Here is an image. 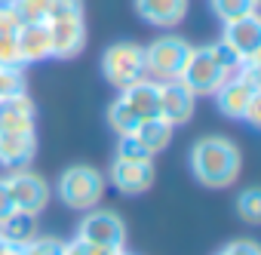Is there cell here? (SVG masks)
<instances>
[{
	"mask_svg": "<svg viewBox=\"0 0 261 255\" xmlns=\"http://www.w3.org/2000/svg\"><path fill=\"white\" fill-rule=\"evenodd\" d=\"M240 169L243 154L224 136H206L191 148V172L203 188H230Z\"/></svg>",
	"mask_w": 261,
	"mask_h": 255,
	"instance_id": "1",
	"label": "cell"
},
{
	"mask_svg": "<svg viewBox=\"0 0 261 255\" xmlns=\"http://www.w3.org/2000/svg\"><path fill=\"white\" fill-rule=\"evenodd\" d=\"M240 65H243V59L218 40V43H212V46H194L178 80H181L194 95H215V89H218L230 74H237Z\"/></svg>",
	"mask_w": 261,
	"mask_h": 255,
	"instance_id": "2",
	"label": "cell"
},
{
	"mask_svg": "<svg viewBox=\"0 0 261 255\" xmlns=\"http://www.w3.org/2000/svg\"><path fill=\"white\" fill-rule=\"evenodd\" d=\"M101 194H105V175L95 166L77 163V166H68L59 178V200L68 209H77V212L95 209Z\"/></svg>",
	"mask_w": 261,
	"mask_h": 255,
	"instance_id": "3",
	"label": "cell"
},
{
	"mask_svg": "<svg viewBox=\"0 0 261 255\" xmlns=\"http://www.w3.org/2000/svg\"><path fill=\"white\" fill-rule=\"evenodd\" d=\"M191 43L178 34L169 37H157L151 46H145V74L157 83L163 80H178L185 71V62L191 56Z\"/></svg>",
	"mask_w": 261,
	"mask_h": 255,
	"instance_id": "4",
	"label": "cell"
},
{
	"mask_svg": "<svg viewBox=\"0 0 261 255\" xmlns=\"http://www.w3.org/2000/svg\"><path fill=\"white\" fill-rule=\"evenodd\" d=\"M101 74L114 89H126V86L139 83L142 77H148L145 74V49L136 43H126V40L108 46L101 56Z\"/></svg>",
	"mask_w": 261,
	"mask_h": 255,
	"instance_id": "5",
	"label": "cell"
},
{
	"mask_svg": "<svg viewBox=\"0 0 261 255\" xmlns=\"http://www.w3.org/2000/svg\"><path fill=\"white\" fill-rule=\"evenodd\" d=\"M77 240L101 246V249H123L126 246V221L114 209H86Z\"/></svg>",
	"mask_w": 261,
	"mask_h": 255,
	"instance_id": "6",
	"label": "cell"
},
{
	"mask_svg": "<svg viewBox=\"0 0 261 255\" xmlns=\"http://www.w3.org/2000/svg\"><path fill=\"white\" fill-rule=\"evenodd\" d=\"M7 191H10V200H13V206L19 212H34L37 215L49 203V185H46V178L37 175V172H31L28 166L13 169L7 175Z\"/></svg>",
	"mask_w": 261,
	"mask_h": 255,
	"instance_id": "7",
	"label": "cell"
},
{
	"mask_svg": "<svg viewBox=\"0 0 261 255\" xmlns=\"http://www.w3.org/2000/svg\"><path fill=\"white\" fill-rule=\"evenodd\" d=\"M221 43H224L227 49H233L243 62H246V59H261V19H258L255 13H249V16H243V19L224 22Z\"/></svg>",
	"mask_w": 261,
	"mask_h": 255,
	"instance_id": "8",
	"label": "cell"
},
{
	"mask_svg": "<svg viewBox=\"0 0 261 255\" xmlns=\"http://www.w3.org/2000/svg\"><path fill=\"white\" fill-rule=\"evenodd\" d=\"M154 178H157V169H154L151 157L148 160L114 157V163H111V182H114V188L123 191V194H129V197H133V194H145L154 185Z\"/></svg>",
	"mask_w": 261,
	"mask_h": 255,
	"instance_id": "9",
	"label": "cell"
},
{
	"mask_svg": "<svg viewBox=\"0 0 261 255\" xmlns=\"http://www.w3.org/2000/svg\"><path fill=\"white\" fill-rule=\"evenodd\" d=\"M49 43L56 59H74L86 46V25L83 16H65V19H46Z\"/></svg>",
	"mask_w": 261,
	"mask_h": 255,
	"instance_id": "10",
	"label": "cell"
},
{
	"mask_svg": "<svg viewBox=\"0 0 261 255\" xmlns=\"http://www.w3.org/2000/svg\"><path fill=\"white\" fill-rule=\"evenodd\" d=\"M194 101H197V95L181 80H163L160 83L157 117H163L169 126H181V123H188L194 117Z\"/></svg>",
	"mask_w": 261,
	"mask_h": 255,
	"instance_id": "11",
	"label": "cell"
},
{
	"mask_svg": "<svg viewBox=\"0 0 261 255\" xmlns=\"http://www.w3.org/2000/svg\"><path fill=\"white\" fill-rule=\"evenodd\" d=\"M255 92H261V83H255V80H249V77H243V74H230V77L215 89V105H218V111H221L224 117L243 120V111H246V105L252 101Z\"/></svg>",
	"mask_w": 261,
	"mask_h": 255,
	"instance_id": "12",
	"label": "cell"
},
{
	"mask_svg": "<svg viewBox=\"0 0 261 255\" xmlns=\"http://www.w3.org/2000/svg\"><path fill=\"white\" fill-rule=\"evenodd\" d=\"M0 130L4 133H34V101L25 89L0 98Z\"/></svg>",
	"mask_w": 261,
	"mask_h": 255,
	"instance_id": "13",
	"label": "cell"
},
{
	"mask_svg": "<svg viewBox=\"0 0 261 255\" xmlns=\"http://www.w3.org/2000/svg\"><path fill=\"white\" fill-rule=\"evenodd\" d=\"M16 43H19V56L22 65L31 62H43L53 56V43H49V28L46 22H28L16 31Z\"/></svg>",
	"mask_w": 261,
	"mask_h": 255,
	"instance_id": "14",
	"label": "cell"
},
{
	"mask_svg": "<svg viewBox=\"0 0 261 255\" xmlns=\"http://www.w3.org/2000/svg\"><path fill=\"white\" fill-rule=\"evenodd\" d=\"M136 10L148 25L172 28L188 16V0H136Z\"/></svg>",
	"mask_w": 261,
	"mask_h": 255,
	"instance_id": "15",
	"label": "cell"
},
{
	"mask_svg": "<svg viewBox=\"0 0 261 255\" xmlns=\"http://www.w3.org/2000/svg\"><path fill=\"white\" fill-rule=\"evenodd\" d=\"M37 139L34 133H0V163L10 169H22L34 160Z\"/></svg>",
	"mask_w": 261,
	"mask_h": 255,
	"instance_id": "16",
	"label": "cell"
},
{
	"mask_svg": "<svg viewBox=\"0 0 261 255\" xmlns=\"http://www.w3.org/2000/svg\"><path fill=\"white\" fill-rule=\"evenodd\" d=\"M120 98H123L129 108H133L142 120L157 117V105H160V83H157V80H151V77H142L139 83L126 86Z\"/></svg>",
	"mask_w": 261,
	"mask_h": 255,
	"instance_id": "17",
	"label": "cell"
},
{
	"mask_svg": "<svg viewBox=\"0 0 261 255\" xmlns=\"http://www.w3.org/2000/svg\"><path fill=\"white\" fill-rule=\"evenodd\" d=\"M172 130H175V126H169L163 117H148V120H142V123L136 126V133H129V136H133V139L154 157V154H160V151L172 142Z\"/></svg>",
	"mask_w": 261,
	"mask_h": 255,
	"instance_id": "18",
	"label": "cell"
},
{
	"mask_svg": "<svg viewBox=\"0 0 261 255\" xmlns=\"http://www.w3.org/2000/svg\"><path fill=\"white\" fill-rule=\"evenodd\" d=\"M0 237H4L13 249L25 246L28 240L37 237V215H34V212H19V209H16L7 221H0Z\"/></svg>",
	"mask_w": 261,
	"mask_h": 255,
	"instance_id": "19",
	"label": "cell"
},
{
	"mask_svg": "<svg viewBox=\"0 0 261 255\" xmlns=\"http://www.w3.org/2000/svg\"><path fill=\"white\" fill-rule=\"evenodd\" d=\"M142 123V117L129 108L123 98H117V101H111L108 105V126L117 133V136H129V133H136V126Z\"/></svg>",
	"mask_w": 261,
	"mask_h": 255,
	"instance_id": "20",
	"label": "cell"
},
{
	"mask_svg": "<svg viewBox=\"0 0 261 255\" xmlns=\"http://www.w3.org/2000/svg\"><path fill=\"white\" fill-rule=\"evenodd\" d=\"M258 0H212V13L221 19V22H233V19H243L249 13H255Z\"/></svg>",
	"mask_w": 261,
	"mask_h": 255,
	"instance_id": "21",
	"label": "cell"
},
{
	"mask_svg": "<svg viewBox=\"0 0 261 255\" xmlns=\"http://www.w3.org/2000/svg\"><path fill=\"white\" fill-rule=\"evenodd\" d=\"M237 212L246 224H258L261 221V191L258 188H246L237 197Z\"/></svg>",
	"mask_w": 261,
	"mask_h": 255,
	"instance_id": "22",
	"label": "cell"
},
{
	"mask_svg": "<svg viewBox=\"0 0 261 255\" xmlns=\"http://www.w3.org/2000/svg\"><path fill=\"white\" fill-rule=\"evenodd\" d=\"M19 255H65V240L56 237H34L25 246H19Z\"/></svg>",
	"mask_w": 261,
	"mask_h": 255,
	"instance_id": "23",
	"label": "cell"
},
{
	"mask_svg": "<svg viewBox=\"0 0 261 255\" xmlns=\"http://www.w3.org/2000/svg\"><path fill=\"white\" fill-rule=\"evenodd\" d=\"M0 68H22L16 34H0Z\"/></svg>",
	"mask_w": 261,
	"mask_h": 255,
	"instance_id": "24",
	"label": "cell"
},
{
	"mask_svg": "<svg viewBox=\"0 0 261 255\" xmlns=\"http://www.w3.org/2000/svg\"><path fill=\"white\" fill-rule=\"evenodd\" d=\"M22 89H25L22 68H0V98L13 95V92H22Z\"/></svg>",
	"mask_w": 261,
	"mask_h": 255,
	"instance_id": "25",
	"label": "cell"
},
{
	"mask_svg": "<svg viewBox=\"0 0 261 255\" xmlns=\"http://www.w3.org/2000/svg\"><path fill=\"white\" fill-rule=\"evenodd\" d=\"M65 255H126V249H101V246H92L74 237L71 243H65Z\"/></svg>",
	"mask_w": 261,
	"mask_h": 255,
	"instance_id": "26",
	"label": "cell"
},
{
	"mask_svg": "<svg viewBox=\"0 0 261 255\" xmlns=\"http://www.w3.org/2000/svg\"><path fill=\"white\" fill-rule=\"evenodd\" d=\"M22 28V19L16 13L13 0H0V34H16Z\"/></svg>",
	"mask_w": 261,
	"mask_h": 255,
	"instance_id": "27",
	"label": "cell"
},
{
	"mask_svg": "<svg viewBox=\"0 0 261 255\" xmlns=\"http://www.w3.org/2000/svg\"><path fill=\"white\" fill-rule=\"evenodd\" d=\"M65 16H83V0H49L46 19H65Z\"/></svg>",
	"mask_w": 261,
	"mask_h": 255,
	"instance_id": "28",
	"label": "cell"
},
{
	"mask_svg": "<svg viewBox=\"0 0 261 255\" xmlns=\"http://www.w3.org/2000/svg\"><path fill=\"white\" fill-rule=\"evenodd\" d=\"M117 157H126V160H148L151 154H148L133 136H120V142H117Z\"/></svg>",
	"mask_w": 261,
	"mask_h": 255,
	"instance_id": "29",
	"label": "cell"
},
{
	"mask_svg": "<svg viewBox=\"0 0 261 255\" xmlns=\"http://www.w3.org/2000/svg\"><path fill=\"white\" fill-rule=\"evenodd\" d=\"M215 255H261V249H258L252 240H233V243H227L224 249H218Z\"/></svg>",
	"mask_w": 261,
	"mask_h": 255,
	"instance_id": "30",
	"label": "cell"
},
{
	"mask_svg": "<svg viewBox=\"0 0 261 255\" xmlns=\"http://www.w3.org/2000/svg\"><path fill=\"white\" fill-rule=\"evenodd\" d=\"M243 120H246L249 126H255V130L261 126V92H255V95H252V101H249V105H246V111H243Z\"/></svg>",
	"mask_w": 261,
	"mask_h": 255,
	"instance_id": "31",
	"label": "cell"
},
{
	"mask_svg": "<svg viewBox=\"0 0 261 255\" xmlns=\"http://www.w3.org/2000/svg\"><path fill=\"white\" fill-rule=\"evenodd\" d=\"M13 212H16V206H13L10 191H7V178H0V221H7Z\"/></svg>",
	"mask_w": 261,
	"mask_h": 255,
	"instance_id": "32",
	"label": "cell"
},
{
	"mask_svg": "<svg viewBox=\"0 0 261 255\" xmlns=\"http://www.w3.org/2000/svg\"><path fill=\"white\" fill-rule=\"evenodd\" d=\"M7 249H10V243H7V240H4V237H0V255H4V252H7Z\"/></svg>",
	"mask_w": 261,
	"mask_h": 255,
	"instance_id": "33",
	"label": "cell"
},
{
	"mask_svg": "<svg viewBox=\"0 0 261 255\" xmlns=\"http://www.w3.org/2000/svg\"><path fill=\"white\" fill-rule=\"evenodd\" d=\"M37 4H46V7H49V0H37Z\"/></svg>",
	"mask_w": 261,
	"mask_h": 255,
	"instance_id": "34",
	"label": "cell"
},
{
	"mask_svg": "<svg viewBox=\"0 0 261 255\" xmlns=\"http://www.w3.org/2000/svg\"><path fill=\"white\" fill-rule=\"evenodd\" d=\"M0 133H4V130H0Z\"/></svg>",
	"mask_w": 261,
	"mask_h": 255,
	"instance_id": "35",
	"label": "cell"
}]
</instances>
